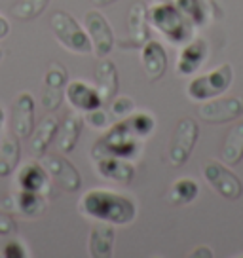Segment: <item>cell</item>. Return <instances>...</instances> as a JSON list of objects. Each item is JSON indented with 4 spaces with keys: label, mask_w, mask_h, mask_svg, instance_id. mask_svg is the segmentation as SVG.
I'll return each instance as SVG.
<instances>
[{
    "label": "cell",
    "mask_w": 243,
    "mask_h": 258,
    "mask_svg": "<svg viewBox=\"0 0 243 258\" xmlns=\"http://www.w3.org/2000/svg\"><path fill=\"white\" fill-rule=\"evenodd\" d=\"M17 232V224L16 220L10 217V215H4L0 213V235H12Z\"/></svg>",
    "instance_id": "d6a6232c"
},
{
    "label": "cell",
    "mask_w": 243,
    "mask_h": 258,
    "mask_svg": "<svg viewBox=\"0 0 243 258\" xmlns=\"http://www.w3.org/2000/svg\"><path fill=\"white\" fill-rule=\"evenodd\" d=\"M234 82V69L230 63H222L215 67L213 71L205 74H200L188 82L187 95L196 101V103H203L215 97L224 95L230 86Z\"/></svg>",
    "instance_id": "5b68a950"
},
{
    "label": "cell",
    "mask_w": 243,
    "mask_h": 258,
    "mask_svg": "<svg viewBox=\"0 0 243 258\" xmlns=\"http://www.w3.org/2000/svg\"><path fill=\"white\" fill-rule=\"evenodd\" d=\"M84 27H86V32L91 40L93 53L99 59L108 55L116 44V36H114V31L108 23V19L99 10H89L84 16Z\"/></svg>",
    "instance_id": "30bf717a"
},
{
    "label": "cell",
    "mask_w": 243,
    "mask_h": 258,
    "mask_svg": "<svg viewBox=\"0 0 243 258\" xmlns=\"http://www.w3.org/2000/svg\"><path fill=\"white\" fill-rule=\"evenodd\" d=\"M0 254L4 258H27L29 256V250L21 241L17 239H10V241L4 243V247L0 250Z\"/></svg>",
    "instance_id": "1f68e13d"
},
{
    "label": "cell",
    "mask_w": 243,
    "mask_h": 258,
    "mask_svg": "<svg viewBox=\"0 0 243 258\" xmlns=\"http://www.w3.org/2000/svg\"><path fill=\"white\" fill-rule=\"evenodd\" d=\"M205 182L228 202H235L243 196V182L224 161L209 160L202 165Z\"/></svg>",
    "instance_id": "8992f818"
},
{
    "label": "cell",
    "mask_w": 243,
    "mask_h": 258,
    "mask_svg": "<svg viewBox=\"0 0 243 258\" xmlns=\"http://www.w3.org/2000/svg\"><path fill=\"white\" fill-rule=\"evenodd\" d=\"M154 2H156V4H158V2H165V0H154Z\"/></svg>",
    "instance_id": "74e56055"
},
{
    "label": "cell",
    "mask_w": 243,
    "mask_h": 258,
    "mask_svg": "<svg viewBox=\"0 0 243 258\" xmlns=\"http://www.w3.org/2000/svg\"><path fill=\"white\" fill-rule=\"evenodd\" d=\"M243 116V95L215 97L198 106V118L205 123H230Z\"/></svg>",
    "instance_id": "ba28073f"
},
{
    "label": "cell",
    "mask_w": 243,
    "mask_h": 258,
    "mask_svg": "<svg viewBox=\"0 0 243 258\" xmlns=\"http://www.w3.org/2000/svg\"><path fill=\"white\" fill-rule=\"evenodd\" d=\"M95 88H97L101 99L106 103H110L114 97L118 95V88H120V78H118V69L112 61H108L103 57L99 61L97 69H95Z\"/></svg>",
    "instance_id": "44dd1931"
},
{
    "label": "cell",
    "mask_w": 243,
    "mask_h": 258,
    "mask_svg": "<svg viewBox=\"0 0 243 258\" xmlns=\"http://www.w3.org/2000/svg\"><path fill=\"white\" fill-rule=\"evenodd\" d=\"M114 241H116V232L114 224L101 222L97 220L91 226L88 237V252L93 258H110L114 254Z\"/></svg>",
    "instance_id": "e0dca14e"
},
{
    "label": "cell",
    "mask_w": 243,
    "mask_h": 258,
    "mask_svg": "<svg viewBox=\"0 0 243 258\" xmlns=\"http://www.w3.org/2000/svg\"><path fill=\"white\" fill-rule=\"evenodd\" d=\"M34 97L29 91H21L14 103L12 131L19 139H29L34 131Z\"/></svg>",
    "instance_id": "9a60e30c"
},
{
    "label": "cell",
    "mask_w": 243,
    "mask_h": 258,
    "mask_svg": "<svg viewBox=\"0 0 243 258\" xmlns=\"http://www.w3.org/2000/svg\"><path fill=\"white\" fill-rule=\"evenodd\" d=\"M141 64L145 71L146 78L150 82H158L167 71V51L158 40L146 42L141 46Z\"/></svg>",
    "instance_id": "2e32d148"
},
{
    "label": "cell",
    "mask_w": 243,
    "mask_h": 258,
    "mask_svg": "<svg viewBox=\"0 0 243 258\" xmlns=\"http://www.w3.org/2000/svg\"><path fill=\"white\" fill-rule=\"evenodd\" d=\"M48 4L49 0H17L10 10V14L19 21H33L38 16H42V12L48 8Z\"/></svg>",
    "instance_id": "83f0119b"
},
{
    "label": "cell",
    "mask_w": 243,
    "mask_h": 258,
    "mask_svg": "<svg viewBox=\"0 0 243 258\" xmlns=\"http://www.w3.org/2000/svg\"><path fill=\"white\" fill-rule=\"evenodd\" d=\"M95 169H97L99 177L118 182V184H131L135 178V167H133L131 160H126V158L106 156V158L95 160Z\"/></svg>",
    "instance_id": "ac0fdd59"
},
{
    "label": "cell",
    "mask_w": 243,
    "mask_h": 258,
    "mask_svg": "<svg viewBox=\"0 0 243 258\" xmlns=\"http://www.w3.org/2000/svg\"><path fill=\"white\" fill-rule=\"evenodd\" d=\"M21 160V145L16 133H6L0 145V177L12 175Z\"/></svg>",
    "instance_id": "603a6c76"
},
{
    "label": "cell",
    "mask_w": 243,
    "mask_h": 258,
    "mask_svg": "<svg viewBox=\"0 0 243 258\" xmlns=\"http://www.w3.org/2000/svg\"><path fill=\"white\" fill-rule=\"evenodd\" d=\"M173 2L194 27H205L213 19V6L209 0H173Z\"/></svg>",
    "instance_id": "484cf974"
},
{
    "label": "cell",
    "mask_w": 243,
    "mask_h": 258,
    "mask_svg": "<svg viewBox=\"0 0 243 258\" xmlns=\"http://www.w3.org/2000/svg\"><path fill=\"white\" fill-rule=\"evenodd\" d=\"M57 129H59V120L57 116H48L38 123V127H34V131L29 137V150L36 160H40L44 154L48 152V148L51 143H55Z\"/></svg>",
    "instance_id": "ffe728a7"
},
{
    "label": "cell",
    "mask_w": 243,
    "mask_h": 258,
    "mask_svg": "<svg viewBox=\"0 0 243 258\" xmlns=\"http://www.w3.org/2000/svg\"><path fill=\"white\" fill-rule=\"evenodd\" d=\"M131 112H135V101L128 95L114 97L112 103H110V114H112L116 120H124L128 118Z\"/></svg>",
    "instance_id": "f546056e"
},
{
    "label": "cell",
    "mask_w": 243,
    "mask_h": 258,
    "mask_svg": "<svg viewBox=\"0 0 243 258\" xmlns=\"http://www.w3.org/2000/svg\"><path fill=\"white\" fill-rule=\"evenodd\" d=\"M239 256H243V254H239Z\"/></svg>",
    "instance_id": "f35d334b"
},
{
    "label": "cell",
    "mask_w": 243,
    "mask_h": 258,
    "mask_svg": "<svg viewBox=\"0 0 243 258\" xmlns=\"http://www.w3.org/2000/svg\"><path fill=\"white\" fill-rule=\"evenodd\" d=\"M128 125L130 129L133 131V135L139 137L141 141L146 137H150L152 133H154V127H156V120L154 116L150 112H145V110H141V112H131L128 118Z\"/></svg>",
    "instance_id": "f1b7e54d"
},
{
    "label": "cell",
    "mask_w": 243,
    "mask_h": 258,
    "mask_svg": "<svg viewBox=\"0 0 243 258\" xmlns=\"http://www.w3.org/2000/svg\"><path fill=\"white\" fill-rule=\"evenodd\" d=\"M10 34V21L4 16H0V40H4Z\"/></svg>",
    "instance_id": "e575fe53"
},
{
    "label": "cell",
    "mask_w": 243,
    "mask_h": 258,
    "mask_svg": "<svg viewBox=\"0 0 243 258\" xmlns=\"http://www.w3.org/2000/svg\"><path fill=\"white\" fill-rule=\"evenodd\" d=\"M69 84V71L63 63H53L48 67L42 86L40 106L46 112H55L65 99V89Z\"/></svg>",
    "instance_id": "8fae6325"
},
{
    "label": "cell",
    "mask_w": 243,
    "mask_h": 258,
    "mask_svg": "<svg viewBox=\"0 0 243 258\" xmlns=\"http://www.w3.org/2000/svg\"><path fill=\"white\" fill-rule=\"evenodd\" d=\"M188 256H192V258H213L215 256V252H213L211 247H207V245H200V247H196Z\"/></svg>",
    "instance_id": "836d02e7"
},
{
    "label": "cell",
    "mask_w": 243,
    "mask_h": 258,
    "mask_svg": "<svg viewBox=\"0 0 243 258\" xmlns=\"http://www.w3.org/2000/svg\"><path fill=\"white\" fill-rule=\"evenodd\" d=\"M65 97L69 105L78 112H89L95 110L99 106H105V101L101 99L97 88L89 86L84 80H74L67 84Z\"/></svg>",
    "instance_id": "5bb4252c"
},
{
    "label": "cell",
    "mask_w": 243,
    "mask_h": 258,
    "mask_svg": "<svg viewBox=\"0 0 243 258\" xmlns=\"http://www.w3.org/2000/svg\"><path fill=\"white\" fill-rule=\"evenodd\" d=\"M141 152V139L133 135L126 118L116 121L112 127L106 129V133L99 139L91 148V158L101 160L106 156H116V158H126L133 160Z\"/></svg>",
    "instance_id": "3957f363"
},
{
    "label": "cell",
    "mask_w": 243,
    "mask_h": 258,
    "mask_svg": "<svg viewBox=\"0 0 243 258\" xmlns=\"http://www.w3.org/2000/svg\"><path fill=\"white\" fill-rule=\"evenodd\" d=\"M84 121H86L88 125H91L93 129H106V127H108V121H110V118H108V114H106L105 108H103V106H99V108H95V110H89V112H86V116H84Z\"/></svg>",
    "instance_id": "4dcf8cb0"
},
{
    "label": "cell",
    "mask_w": 243,
    "mask_h": 258,
    "mask_svg": "<svg viewBox=\"0 0 243 258\" xmlns=\"http://www.w3.org/2000/svg\"><path fill=\"white\" fill-rule=\"evenodd\" d=\"M91 2H93V6H110L118 0H91Z\"/></svg>",
    "instance_id": "d590c367"
},
{
    "label": "cell",
    "mask_w": 243,
    "mask_h": 258,
    "mask_svg": "<svg viewBox=\"0 0 243 258\" xmlns=\"http://www.w3.org/2000/svg\"><path fill=\"white\" fill-rule=\"evenodd\" d=\"M243 160V121L228 129L222 148H220V161L226 165H237Z\"/></svg>",
    "instance_id": "cb8c5ba5"
},
{
    "label": "cell",
    "mask_w": 243,
    "mask_h": 258,
    "mask_svg": "<svg viewBox=\"0 0 243 258\" xmlns=\"http://www.w3.org/2000/svg\"><path fill=\"white\" fill-rule=\"evenodd\" d=\"M4 59V49H0V61Z\"/></svg>",
    "instance_id": "8d00e7d4"
},
{
    "label": "cell",
    "mask_w": 243,
    "mask_h": 258,
    "mask_svg": "<svg viewBox=\"0 0 243 258\" xmlns=\"http://www.w3.org/2000/svg\"><path fill=\"white\" fill-rule=\"evenodd\" d=\"M49 27L55 36V40L67 48L71 53H78V55H89L93 48H91V40H89L86 27L80 25L74 19L69 12L65 10H57L49 19Z\"/></svg>",
    "instance_id": "277c9868"
},
{
    "label": "cell",
    "mask_w": 243,
    "mask_h": 258,
    "mask_svg": "<svg viewBox=\"0 0 243 258\" xmlns=\"http://www.w3.org/2000/svg\"><path fill=\"white\" fill-rule=\"evenodd\" d=\"M198 194H200V184L196 182L194 178L183 177V178H177L171 184L167 200L173 205H188V203H192L198 198Z\"/></svg>",
    "instance_id": "4316f807"
},
{
    "label": "cell",
    "mask_w": 243,
    "mask_h": 258,
    "mask_svg": "<svg viewBox=\"0 0 243 258\" xmlns=\"http://www.w3.org/2000/svg\"><path fill=\"white\" fill-rule=\"evenodd\" d=\"M209 46L203 38H192L187 44H183V49L177 57V73L180 76H192L202 69V64L207 61Z\"/></svg>",
    "instance_id": "4fadbf2b"
},
{
    "label": "cell",
    "mask_w": 243,
    "mask_h": 258,
    "mask_svg": "<svg viewBox=\"0 0 243 258\" xmlns=\"http://www.w3.org/2000/svg\"><path fill=\"white\" fill-rule=\"evenodd\" d=\"M40 163L44 165V169L48 173V177L59 186V190L73 194L78 192L82 188V175L80 171L76 169L71 160H67L63 156L57 154H44L40 158Z\"/></svg>",
    "instance_id": "9c48e42d"
},
{
    "label": "cell",
    "mask_w": 243,
    "mask_h": 258,
    "mask_svg": "<svg viewBox=\"0 0 243 258\" xmlns=\"http://www.w3.org/2000/svg\"><path fill=\"white\" fill-rule=\"evenodd\" d=\"M78 211L84 217L114 226L131 224L137 217V203L112 190H89L80 198Z\"/></svg>",
    "instance_id": "6da1fadb"
},
{
    "label": "cell",
    "mask_w": 243,
    "mask_h": 258,
    "mask_svg": "<svg viewBox=\"0 0 243 258\" xmlns=\"http://www.w3.org/2000/svg\"><path fill=\"white\" fill-rule=\"evenodd\" d=\"M48 209V198L40 192L19 190L16 194V211L27 218L42 217Z\"/></svg>",
    "instance_id": "d4e9b609"
},
{
    "label": "cell",
    "mask_w": 243,
    "mask_h": 258,
    "mask_svg": "<svg viewBox=\"0 0 243 258\" xmlns=\"http://www.w3.org/2000/svg\"><path fill=\"white\" fill-rule=\"evenodd\" d=\"M150 40L148 8L143 2L131 4L128 12V40L120 42L122 48H141Z\"/></svg>",
    "instance_id": "7c38bea8"
},
{
    "label": "cell",
    "mask_w": 243,
    "mask_h": 258,
    "mask_svg": "<svg viewBox=\"0 0 243 258\" xmlns=\"http://www.w3.org/2000/svg\"><path fill=\"white\" fill-rule=\"evenodd\" d=\"M17 186L19 190H31V192H40L46 198L51 196V184L44 165L38 161H29L21 169L17 171Z\"/></svg>",
    "instance_id": "d6986e66"
},
{
    "label": "cell",
    "mask_w": 243,
    "mask_h": 258,
    "mask_svg": "<svg viewBox=\"0 0 243 258\" xmlns=\"http://www.w3.org/2000/svg\"><path fill=\"white\" fill-rule=\"evenodd\" d=\"M200 139V125L194 118H180L177 127L173 131L169 148H167V160L173 167H183L188 158L194 152V146Z\"/></svg>",
    "instance_id": "52a82bcc"
},
{
    "label": "cell",
    "mask_w": 243,
    "mask_h": 258,
    "mask_svg": "<svg viewBox=\"0 0 243 258\" xmlns=\"http://www.w3.org/2000/svg\"><path fill=\"white\" fill-rule=\"evenodd\" d=\"M0 129H2V125H0Z\"/></svg>",
    "instance_id": "ab89813d"
},
{
    "label": "cell",
    "mask_w": 243,
    "mask_h": 258,
    "mask_svg": "<svg viewBox=\"0 0 243 258\" xmlns=\"http://www.w3.org/2000/svg\"><path fill=\"white\" fill-rule=\"evenodd\" d=\"M148 21L156 31L162 32L165 40H169L175 46L187 44L194 38V25L183 16L175 2H158L148 10Z\"/></svg>",
    "instance_id": "7a4b0ae2"
},
{
    "label": "cell",
    "mask_w": 243,
    "mask_h": 258,
    "mask_svg": "<svg viewBox=\"0 0 243 258\" xmlns=\"http://www.w3.org/2000/svg\"><path fill=\"white\" fill-rule=\"evenodd\" d=\"M82 127H84V118L78 112H69L59 123L57 129V148L61 154H71L76 148V143L80 139Z\"/></svg>",
    "instance_id": "7402d4cb"
}]
</instances>
